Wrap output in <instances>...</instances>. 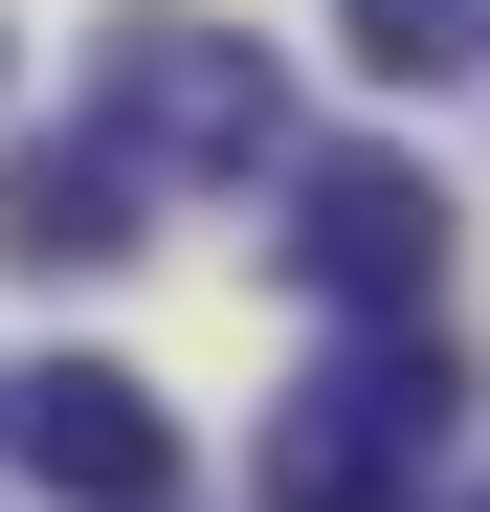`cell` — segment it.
I'll return each mask as SVG.
<instances>
[{
    "label": "cell",
    "mask_w": 490,
    "mask_h": 512,
    "mask_svg": "<svg viewBox=\"0 0 490 512\" xmlns=\"http://www.w3.org/2000/svg\"><path fill=\"white\" fill-rule=\"evenodd\" d=\"M446 446H468V357H446V312H357L335 357L290 379V423H268V468H245V490H268V512H401Z\"/></svg>",
    "instance_id": "obj_1"
},
{
    "label": "cell",
    "mask_w": 490,
    "mask_h": 512,
    "mask_svg": "<svg viewBox=\"0 0 490 512\" xmlns=\"http://www.w3.org/2000/svg\"><path fill=\"white\" fill-rule=\"evenodd\" d=\"M290 290L312 312H446V179L424 156H379V134H335V156H290Z\"/></svg>",
    "instance_id": "obj_3"
},
{
    "label": "cell",
    "mask_w": 490,
    "mask_h": 512,
    "mask_svg": "<svg viewBox=\"0 0 490 512\" xmlns=\"http://www.w3.org/2000/svg\"><path fill=\"white\" fill-rule=\"evenodd\" d=\"M90 134L134 156V179H268V156H290V112H268V45L179 23V0H134V23H112V67H90Z\"/></svg>",
    "instance_id": "obj_2"
},
{
    "label": "cell",
    "mask_w": 490,
    "mask_h": 512,
    "mask_svg": "<svg viewBox=\"0 0 490 512\" xmlns=\"http://www.w3.org/2000/svg\"><path fill=\"white\" fill-rule=\"evenodd\" d=\"M0 423H23V468L67 512H179V401H156L134 357H45V379H0Z\"/></svg>",
    "instance_id": "obj_4"
},
{
    "label": "cell",
    "mask_w": 490,
    "mask_h": 512,
    "mask_svg": "<svg viewBox=\"0 0 490 512\" xmlns=\"http://www.w3.org/2000/svg\"><path fill=\"white\" fill-rule=\"evenodd\" d=\"M335 67H357V90H468V67H490V0H335Z\"/></svg>",
    "instance_id": "obj_6"
},
{
    "label": "cell",
    "mask_w": 490,
    "mask_h": 512,
    "mask_svg": "<svg viewBox=\"0 0 490 512\" xmlns=\"http://www.w3.org/2000/svg\"><path fill=\"white\" fill-rule=\"evenodd\" d=\"M112 245H134V156L112 134H23V156H0V268H112Z\"/></svg>",
    "instance_id": "obj_5"
}]
</instances>
